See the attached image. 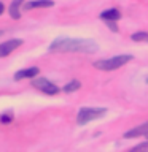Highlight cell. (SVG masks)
<instances>
[{
	"instance_id": "obj_1",
	"label": "cell",
	"mask_w": 148,
	"mask_h": 152,
	"mask_svg": "<svg viewBox=\"0 0 148 152\" xmlns=\"http://www.w3.org/2000/svg\"><path fill=\"white\" fill-rule=\"evenodd\" d=\"M97 45L89 40L81 38H57L50 45V51L53 52H95Z\"/></svg>"
},
{
	"instance_id": "obj_2",
	"label": "cell",
	"mask_w": 148,
	"mask_h": 152,
	"mask_svg": "<svg viewBox=\"0 0 148 152\" xmlns=\"http://www.w3.org/2000/svg\"><path fill=\"white\" fill-rule=\"evenodd\" d=\"M132 60V56L129 54H121V56H115L112 59H104V60H97L94 62V66L97 70H102V71H113L119 68V66L126 65L127 62Z\"/></svg>"
},
{
	"instance_id": "obj_3",
	"label": "cell",
	"mask_w": 148,
	"mask_h": 152,
	"mask_svg": "<svg viewBox=\"0 0 148 152\" xmlns=\"http://www.w3.org/2000/svg\"><path fill=\"white\" fill-rule=\"evenodd\" d=\"M105 113H107L105 108H81L78 111V116H76V124L84 125V124L94 121V119L102 117Z\"/></svg>"
},
{
	"instance_id": "obj_4",
	"label": "cell",
	"mask_w": 148,
	"mask_h": 152,
	"mask_svg": "<svg viewBox=\"0 0 148 152\" xmlns=\"http://www.w3.org/2000/svg\"><path fill=\"white\" fill-rule=\"evenodd\" d=\"M32 86H33L35 89L41 90V92H43V94H46V95H56L57 92H59V87H57L56 84H53L50 79L43 78V76L32 79Z\"/></svg>"
},
{
	"instance_id": "obj_5",
	"label": "cell",
	"mask_w": 148,
	"mask_h": 152,
	"mask_svg": "<svg viewBox=\"0 0 148 152\" xmlns=\"http://www.w3.org/2000/svg\"><path fill=\"white\" fill-rule=\"evenodd\" d=\"M22 45V40H18V38H13V40H8L0 45V57L10 56L13 51H16L19 46Z\"/></svg>"
},
{
	"instance_id": "obj_6",
	"label": "cell",
	"mask_w": 148,
	"mask_h": 152,
	"mask_svg": "<svg viewBox=\"0 0 148 152\" xmlns=\"http://www.w3.org/2000/svg\"><path fill=\"white\" fill-rule=\"evenodd\" d=\"M138 136H148V122L124 133V138H138Z\"/></svg>"
},
{
	"instance_id": "obj_7",
	"label": "cell",
	"mask_w": 148,
	"mask_h": 152,
	"mask_svg": "<svg viewBox=\"0 0 148 152\" xmlns=\"http://www.w3.org/2000/svg\"><path fill=\"white\" fill-rule=\"evenodd\" d=\"M54 5L53 0H29V2L24 3V8L26 10H33V8H50Z\"/></svg>"
},
{
	"instance_id": "obj_8",
	"label": "cell",
	"mask_w": 148,
	"mask_h": 152,
	"mask_svg": "<svg viewBox=\"0 0 148 152\" xmlns=\"http://www.w3.org/2000/svg\"><path fill=\"white\" fill-rule=\"evenodd\" d=\"M40 73V70L37 68V66H30V68H24V70H19L16 71V75H14V79H24V78H33V76H38Z\"/></svg>"
},
{
	"instance_id": "obj_9",
	"label": "cell",
	"mask_w": 148,
	"mask_h": 152,
	"mask_svg": "<svg viewBox=\"0 0 148 152\" xmlns=\"http://www.w3.org/2000/svg\"><path fill=\"white\" fill-rule=\"evenodd\" d=\"M100 18L105 19V21H118L119 18H121V13L118 11V10H105L104 13H100Z\"/></svg>"
},
{
	"instance_id": "obj_10",
	"label": "cell",
	"mask_w": 148,
	"mask_h": 152,
	"mask_svg": "<svg viewBox=\"0 0 148 152\" xmlns=\"http://www.w3.org/2000/svg\"><path fill=\"white\" fill-rule=\"evenodd\" d=\"M24 0H13L11 5H10V16L13 19H19L21 18V13H19V8H21Z\"/></svg>"
},
{
	"instance_id": "obj_11",
	"label": "cell",
	"mask_w": 148,
	"mask_h": 152,
	"mask_svg": "<svg viewBox=\"0 0 148 152\" xmlns=\"http://www.w3.org/2000/svg\"><path fill=\"white\" fill-rule=\"evenodd\" d=\"M78 89H81V83L80 81H76V79H73V81H70V83H67L65 86H64V92H75V90H78Z\"/></svg>"
},
{
	"instance_id": "obj_12",
	"label": "cell",
	"mask_w": 148,
	"mask_h": 152,
	"mask_svg": "<svg viewBox=\"0 0 148 152\" xmlns=\"http://www.w3.org/2000/svg\"><path fill=\"white\" fill-rule=\"evenodd\" d=\"M131 38L134 41H147L148 43V33L147 32H135L131 35Z\"/></svg>"
},
{
	"instance_id": "obj_13",
	"label": "cell",
	"mask_w": 148,
	"mask_h": 152,
	"mask_svg": "<svg viewBox=\"0 0 148 152\" xmlns=\"http://www.w3.org/2000/svg\"><path fill=\"white\" fill-rule=\"evenodd\" d=\"M135 151H138V149H148V141H145V142H140V144H137L135 147H134Z\"/></svg>"
},
{
	"instance_id": "obj_14",
	"label": "cell",
	"mask_w": 148,
	"mask_h": 152,
	"mask_svg": "<svg viewBox=\"0 0 148 152\" xmlns=\"http://www.w3.org/2000/svg\"><path fill=\"white\" fill-rule=\"evenodd\" d=\"M107 24H108V27L112 28L113 32H118V27L115 26V21H107Z\"/></svg>"
},
{
	"instance_id": "obj_15",
	"label": "cell",
	"mask_w": 148,
	"mask_h": 152,
	"mask_svg": "<svg viewBox=\"0 0 148 152\" xmlns=\"http://www.w3.org/2000/svg\"><path fill=\"white\" fill-rule=\"evenodd\" d=\"M11 119H13V116H11V114H8V116H2V117H0V121H2V122H10Z\"/></svg>"
},
{
	"instance_id": "obj_16",
	"label": "cell",
	"mask_w": 148,
	"mask_h": 152,
	"mask_svg": "<svg viewBox=\"0 0 148 152\" xmlns=\"http://www.w3.org/2000/svg\"><path fill=\"white\" fill-rule=\"evenodd\" d=\"M3 11H5V5H3L2 2H0V14H2Z\"/></svg>"
},
{
	"instance_id": "obj_17",
	"label": "cell",
	"mask_w": 148,
	"mask_h": 152,
	"mask_svg": "<svg viewBox=\"0 0 148 152\" xmlns=\"http://www.w3.org/2000/svg\"><path fill=\"white\" fill-rule=\"evenodd\" d=\"M2 35H3V32H2V30H0V37H2Z\"/></svg>"
},
{
	"instance_id": "obj_18",
	"label": "cell",
	"mask_w": 148,
	"mask_h": 152,
	"mask_svg": "<svg viewBox=\"0 0 148 152\" xmlns=\"http://www.w3.org/2000/svg\"><path fill=\"white\" fill-rule=\"evenodd\" d=\"M147 83H148V79H147Z\"/></svg>"
}]
</instances>
